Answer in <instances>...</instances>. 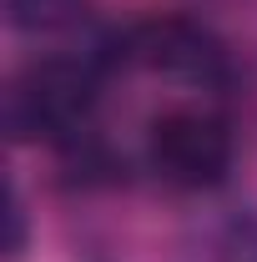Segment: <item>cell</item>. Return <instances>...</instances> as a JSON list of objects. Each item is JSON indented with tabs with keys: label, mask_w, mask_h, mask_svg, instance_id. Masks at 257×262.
I'll return each mask as SVG.
<instances>
[{
	"label": "cell",
	"mask_w": 257,
	"mask_h": 262,
	"mask_svg": "<svg viewBox=\"0 0 257 262\" xmlns=\"http://www.w3.org/2000/svg\"><path fill=\"white\" fill-rule=\"evenodd\" d=\"M101 111V66L96 56H46L31 61L5 86V131L10 141L81 146L96 131Z\"/></svg>",
	"instance_id": "obj_1"
},
{
	"label": "cell",
	"mask_w": 257,
	"mask_h": 262,
	"mask_svg": "<svg viewBox=\"0 0 257 262\" xmlns=\"http://www.w3.org/2000/svg\"><path fill=\"white\" fill-rule=\"evenodd\" d=\"M146 162L177 192H212L237 162V131L217 106L177 101L146 126Z\"/></svg>",
	"instance_id": "obj_2"
},
{
	"label": "cell",
	"mask_w": 257,
	"mask_h": 262,
	"mask_svg": "<svg viewBox=\"0 0 257 262\" xmlns=\"http://www.w3.org/2000/svg\"><path fill=\"white\" fill-rule=\"evenodd\" d=\"M121 56L152 76L202 86V91H222L232 81V56H227L222 35L192 15H152L131 26L121 35Z\"/></svg>",
	"instance_id": "obj_3"
},
{
	"label": "cell",
	"mask_w": 257,
	"mask_h": 262,
	"mask_svg": "<svg viewBox=\"0 0 257 262\" xmlns=\"http://www.w3.org/2000/svg\"><path fill=\"white\" fill-rule=\"evenodd\" d=\"M81 5H86V0H5L10 26H15V31H35V35L71 26V20L81 15Z\"/></svg>",
	"instance_id": "obj_4"
},
{
	"label": "cell",
	"mask_w": 257,
	"mask_h": 262,
	"mask_svg": "<svg viewBox=\"0 0 257 262\" xmlns=\"http://www.w3.org/2000/svg\"><path fill=\"white\" fill-rule=\"evenodd\" d=\"M5 217H10V242H5V252H10V257H20V252H26V202H20V187H10Z\"/></svg>",
	"instance_id": "obj_5"
},
{
	"label": "cell",
	"mask_w": 257,
	"mask_h": 262,
	"mask_svg": "<svg viewBox=\"0 0 257 262\" xmlns=\"http://www.w3.org/2000/svg\"><path fill=\"white\" fill-rule=\"evenodd\" d=\"M247 262H257V257H247Z\"/></svg>",
	"instance_id": "obj_6"
}]
</instances>
